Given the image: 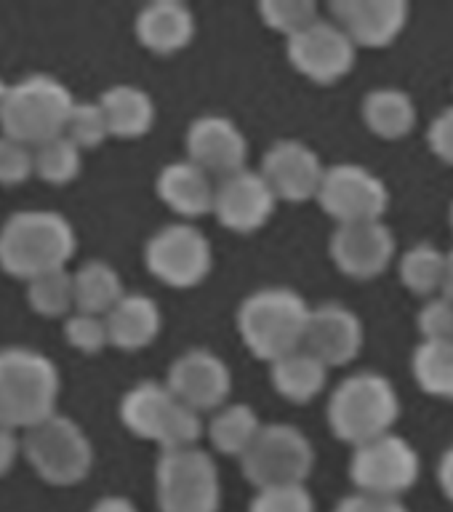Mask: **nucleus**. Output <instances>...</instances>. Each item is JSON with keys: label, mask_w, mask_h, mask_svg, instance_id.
<instances>
[{"label": "nucleus", "mask_w": 453, "mask_h": 512, "mask_svg": "<svg viewBox=\"0 0 453 512\" xmlns=\"http://www.w3.org/2000/svg\"><path fill=\"white\" fill-rule=\"evenodd\" d=\"M75 251V227L54 208H22L0 224V270L24 283L67 267Z\"/></svg>", "instance_id": "nucleus-1"}, {"label": "nucleus", "mask_w": 453, "mask_h": 512, "mask_svg": "<svg viewBox=\"0 0 453 512\" xmlns=\"http://www.w3.org/2000/svg\"><path fill=\"white\" fill-rule=\"evenodd\" d=\"M62 374L46 352L8 344L0 347V424L24 432L56 414Z\"/></svg>", "instance_id": "nucleus-2"}, {"label": "nucleus", "mask_w": 453, "mask_h": 512, "mask_svg": "<svg viewBox=\"0 0 453 512\" xmlns=\"http://www.w3.org/2000/svg\"><path fill=\"white\" fill-rule=\"evenodd\" d=\"M310 304L296 288L264 286L243 296L235 326L254 358L275 363L302 347Z\"/></svg>", "instance_id": "nucleus-3"}, {"label": "nucleus", "mask_w": 453, "mask_h": 512, "mask_svg": "<svg viewBox=\"0 0 453 512\" xmlns=\"http://www.w3.org/2000/svg\"><path fill=\"white\" fill-rule=\"evenodd\" d=\"M328 427L347 446H363L392 432L400 419V395L387 376L358 371L336 384L326 406Z\"/></svg>", "instance_id": "nucleus-4"}, {"label": "nucleus", "mask_w": 453, "mask_h": 512, "mask_svg": "<svg viewBox=\"0 0 453 512\" xmlns=\"http://www.w3.org/2000/svg\"><path fill=\"white\" fill-rule=\"evenodd\" d=\"M72 104L75 96L64 80L48 72H32L16 83H8L0 131L27 147H38L64 134Z\"/></svg>", "instance_id": "nucleus-5"}, {"label": "nucleus", "mask_w": 453, "mask_h": 512, "mask_svg": "<svg viewBox=\"0 0 453 512\" xmlns=\"http://www.w3.org/2000/svg\"><path fill=\"white\" fill-rule=\"evenodd\" d=\"M22 454L40 480L51 486H78L94 467V443L75 419L51 414L22 435Z\"/></svg>", "instance_id": "nucleus-6"}, {"label": "nucleus", "mask_w": 453, "mask_h": 512, "mask_svg": "<svg viewBox=\"0 0 453 512\" xmlns=\"http://www.w3.org/2000/svg\"><path fill=\"white\" fill-rule=\"evenodd\" d=\"M240 467L256 491L304 486L315 467V446L296 424L267 422L259 427L254 443L243 451Z\"/></svg>", "instance_id": "nucleus-7"}, {"label": "nucleus", "mask_w": 453, "mask_h": 512, "mask_svg": "<svg viewBox=\"0 0 453 512\" xmlns=\"http://www.w3.org/2000/svg\"><path fill=\"white\" fill-rule=\"evenodd\" d=\"M155 496L160 512H219L222 478L211 451L200 446L160 451Z\"/></svg>", "instance_id": "nucleus-8"}, {"label": "nucleus", "mask_w": 453, "mask_h": 512, "mask_svg": "<svg viewBox=\"0 0 453 512\" xmlns=\"http://www.w3.org/2000/svg\"><path fill=\"white\" fill-rule=\"evenodd\" d=\"M144 264L168 288H195L214 270V248L203 230L190 222H171L144 243Z\"/></svg>", "instance_id": "nucleus-9"}, {"label": "nucleus", "mask_w": 453, "mask_h": 512, "mask_svg": "<svg viewBox=\"0 0 453 512\" xmlns=\"http://www.w3.org/2000/svg\"><path fill=\"white\" fill-rule=\"evenodd\" d=\"M419 475V451L403 435L387 432L382 438L352 448L350 480L360 494L400 499L416 486Z\"/></svg>", "instance_id": "nucleus-10"}, {"label": "nucleus", "mask_w": 453, "mask_h": 512, "mask_svg": "<svg viewBox=\"0 0 453 512\" xmlns=\"http://www.w3.org/2000/svg\"><path fill=\"white\" fill-rule=\"evenodd\" d=\"M315 200L336 224L382 222L390 208V187L368 166L334 163L323 171Z\"/></svg>", "instance_id": "nucleus-11"}, {"label": "nucleus", "mask_w": 453, "mask_h": 512, "mask_svg": "<svg viewBox=\"0 0 453 512\" xmlns=\"http://www.w3.org/2000/svg\"><path fill=\"white\" fill-rule=\"evenodd\" d=\"M286 56L302 78L318 86H334L355 70L358 48L339 24L320 16L307 30L286 40Z\"/></svg>", "instance_id": "nucleus-12"}, {"label": "nucleus", "mask_w": 453, "mask_h": 512, "mask_svg": "<svg viewBox=\"0 0 453 512\" xmlns=\"http://www.w3.org/2000/svg\"><path fill=\"white\" fill-rule=\"evenodd\" d=\"M168 392L179 403L195 408L198 414L222 408L232 392V371L222 355L206 347H192L176 355L163 379Z\"/></svg>", "instance_id": "nucleus-13"}, {"label": "nucleus", "mask_w": 453, "mask_h": 512, "mask_svg": "<svg viewBox=\"0 0 453 512\" xmlns=\"http://www.w3.org/2000/svg\"><path fill=\"white\" fill-rule=\"evenodd\" d=\"M395 235L384 222L336 224L328 254L336 270L352 280H374L390 270L395 259Z\"/></svg>", "instance_id": "nucleus-14"}, {"label": "nucleus", "mask_w": 453, "mask_h": 512, "mask_svg": "<svg viewBox=\"0 0 453 512\" xmlns=\"http://www.w3.org/2000/svg\"><path fill=\"white\" fill-rule=\"evenodd\" d=\"M275 206H278V198L272 195L262 174L246 166L216 182L211 214L224 230L235 235H251L270 222Z\"/></svg>", "instance_id": "nucleus-15"}, {"label": "nucleus", "mask_w": 453, "mask_h": 512, "mask_svg": "<svg viewBox=\"0 0 453 512\" xmlns=\"http://www.w3.org/2000/svg\"><path fill=\"white\" fill-rule=\"evenodd\" d=\"M272 195L286 203L315 200L323 179V160L302 139H278L262 155V166L256 168Z\"/></svg>", "instance_id": "nucleus-16"}, {"label": "nucleus", "mask_w": 453, "mask_h": 512, "mask_svg": "<svg viewBox=\"0 0 453 512\" xmlns=\"http://www.w3.org/2000/svg\"><path fill=\"white\" fill-rule=\"evenodd\" d=\"M184 150H187V160L195 163L200 171H206L211 179L214 176L222 179L246 168L248 139L232 118L206 112L187 126Z\"/></svg>", "instance_id": "nucleus-17"}, {"label": "nucleus", "mask_w": 453, "mask_h": 512, "mask_svg": "<svg viewBox=\"0 0 453 512\" xmlns=\"http://www.w3.org/2000/svg\"><path fill=\"white\" fill-rule=\"evenodd\" d=\"M363 344H366L363 320L347 304L323 302L318 307H310L302 347L315 355L323 366H350L363 352Z\"/></svg>", "instance_id": "nucleus-18"}, {"label": "nucleus", "mask_w": 453, "mask_h": 512, "mask_svg": "<svg viewBox=\"0 0 453 512\" xmlns=\"http://www.w3.org/2000/svg\"><path fill=\"white\" fill-rule=\"evenodd\" d=\"M411 19L406 0H334L331 22L339 24L355 48H390Z\"/></svg>", "instance_id": "nucleus-19"}, {"label": "nucleus", "mask_w": 453, "mask_h": 512, "mask_svg": "<svg viewBox=\"0 0 453 512\" xmlns=\"http://www.w3.org/2000/svg\"><path fill=\"white\" fill-rule=\"evenodd\" d=\"M198 32V19L182 0H150L139 8L134 35L147 51L158 56L179 54Z\"/></svg>", "instance_id": "nucleus-20"}, {"label": "nucleus", "mask_w": 453, "mask_h": 512, "mask_svg": "<svg viewBox=\"0 0 453 512\" xmlns=\"http://www.w3.org/2000/svg\"><path fill=\"white\" fill-rule=\"evenodd\" d=\"M214 179L200 171L190 160H174L160 168L155 176V192L158 198L171 208L174 214H179L184 222L190 219H200V216L211 214L214 206Z\"/></svg>", "instance_id": "nucleus-21"}, {"label": "nucleus", "mask_w": 453, "mask_h": 512, "mask_svg": "<svg viewBox=\"0 0 453 512\" xmlns=\"http://www.w3.org/2000/svg\"><path fill=\"white\" fill-rule=\"evenodd\" d=\"M104 326H107L110 347L136 352L150 347L158 339L163 328V312L152 296L142 291H126L118 304L104 315Z\"/></svg>", "instance_id": "nucleus-22"}, {"label": "nucleus", "mask_w": 453, "mask_h": 512, "mask_svg": "<svg viewBox=\"0 0 453 512\" xmlns=\"http://www.w3.org/2000/svg\"><path fill=\"white\" fill-rule=\"evenodd\" d=\"M174 406L176 398L168 392L166 384L158 379H142L128 387L126 395L120 398L118 414L131 435L158 443Z\"/></svg>", "instance_id": "nucleus-23"}, {"label": "nucleus", "mask_w": 453, "mask_h": 512, "mask_svg": "<svg viewBox=\"0 0 453 512\" xmlns=\"http://www.w3.org/2000/svg\"><path fill=\"white\" fill-rule=\"evenodd\" d=\"M96 102L107 118L110 136L118 139H142L150 134L158 118V107L150 91L134 83H115Z\"/></svg>", "instance_id": "nucleus-24"}, {"label": "nucleus", "mask_w": 453, "mask_h": 512, "mask_svg": "<svg viewBox=\"0 0 453 512\" xmlns=\"http://www.w3.org/2000/svg\"><path fill=\"white\" fill-rule=\"evenodd\" d=\"M363 123L384 142L406 139L416 128V104L408 91L398 86L371 88L360 102Z\"/></svg>", "instance_id": "nucleus-25"}, {"label": "nucleus", "mask_w": 453, "mask_h": 512, "mask_svg": "<svg viewBox=\"0 0 453 512\" xmlns=\"http://www.w3.org/2000/svg\"><path fill=\"white\" fill-rule=\"evenodd\" d=\"M270 382L280 398L304 406L318 398L328 384V368L315 355L299 347L270 363Z\"/></svg>", "instance_id": "nucleus-26"}, {"label": "nucleus", "mask_w": 453, "mask_h": 512, "mask_svg": "<svg viewBox=\"0 0 453 512\" xmlns=\"http://www.w3.org/2000/svg\"><path fill=\"white\" fill-rule=\"evenodd\" d=\"M123 294L126 286L120 272L104 259H88L72 272V299L78 312L104 318Z\"/></svg>", "instance_id": "nucleus-27"}, {"label": "nucleus", "mask_w": 453, "mask_h": 512, "mask_svg": "<svg viewBox=\"0 0 453 512\" xmlns=\"http://www.w3.org/2000/svg\"><path fill=\"white\" fill-rule=\"evenodd\" d=\"M262 419L256 414L251 403H224L216 408L211 419L206 422V438L216 454L224 456H243L251 443H254L256 432L262 427Z\"/></svg>", "instance_id": "nucleus-28"}, {"label": "nucleus", "mask_w": 453, "mask_h": 512, "mask_svg": "<svg viewBox=\"0 0 453 512\" xmlns=\"http://www.w3.org/2000/svg\"><path fill=\"white\" fill-rule=\"evenodd\" d=\"M446 256L448 251L435 243H414L400 254L398 278L400 283L414 296H438L446 278Z\"/></svg>", "instance_id": "nucleus-29"}, {"label": "nucleus", "mask_w": 453, "mask_h": 512, "mask_svg": "<svg viewBox=\"0 0 453 512\" xmlns=\"http://www.w3.org/2000/svg\"><path fill=\"white\" fill-rule=\"evenodd\" d=\"M411 374L427 395L453 400V342H419L411 358Z\"/></svg>", "instance_id": "nucleus-30"}, {"label": "nucleus", "mask_w": 453, "mask_h": 512, "mask_svg": "<svg viewBox=\"0 0 453 512\" xmlns=\"http://www.w3.org/2000/svg\"><path fill=\"white\" fill-rule=\"evenodd\" d=\"M80 168H83V152L64 134L32 147V176H38L40 182L62 187L78 179Z\"/></svg>", "instance_id": "nucleus-31"}, {"label": "nucleus", "mask_w": 453, "mask_h": 512, "mask_svg": "<svg viewBox=\"0 0 453 512\" xmlns=\"http://www.w3.org/2000/svg\"><path fill=\"white\" fill-rule=\"evenodd\" d=\"M27 304L43 318H67L75 310L72 272L62 267L27 280Z\"/></svg>", "instance_id": "nucleus-32"}, {"label": "nucleus", "mask_w": 453, "mask_h": 512, "mask_svg": "<svg viewBox=\"0 0 453 512\" xmlns=\"http://www.w3.org/2000/svg\"><path fill=\"white\" fill-rule=\"evenodd\" d=\"M256 14L264 22V27L286 35L288 40L318 22L320 6L315 0H259Z\"/></svg>", "instance_id": "nucleus-33"}, {"label": "nucleus", "mask_w": 453, "mask_h": 512, "mask_svg": "<svg viewBox=\"0 0 453 512\" xmlns=\"http://www.w3.org/2000/svg\"><path fill=\"white\" fill-rule=\"evenodd\" d=\"M64 136L80 152L102 147L110 139V128H107V118H104L99 102H80V99H75L70 118H67V126H64Z\"/></svg>", "instance_id": "nucleus-34"}, {"label": "nucleus", "mask_w": 453, "mask_h": 512, "mask_svg": "<svg viewBox=\"0 0 453 512\" xmlns=\"http://www.w3.org/2000/svg\"><path fill=\"white\" fill-rule=\"evenodd\" d=\"M64 342L70 344L72 350L83 352V355H96L102 352L104 347H110V339H107V326H104V318L99 315H88V312L72 310L62 323Z\"/></svg>", "instance_id": "nucleus-35"}, {"label": "nucleus", "mask_w": 453, "mask_h": 512, "mask_svg": "<svg viewBox=\"0 0 453 512\" xmlns=\"http://www.w3.org/2000/svg\"><path fill=\"white\" fill-rule=\"evenodd\" d=\"M248 512H315V499L307 486L259 488Z\"/></svg>", "instance_id": "nucleus-36"}, {"label": "nucleus", "mask_w": 453, "mask_h": 512, "mask_svg": "<svg viewBox=\"0 0 453 512\" xmlns=\"http://www.w3.org/2000/svg\"><path fill=\"white\" fill-rule=\"evenodd\" d=\"M416 331L422 342H453V302L446 296H430L416 312Z\"/></svg>", "instance_id": "nucleus-37"}, {"label": "nucleus", "mask_w": 453, "mask_h": 512, "mask_svg": "<svg viewBox=\"0 0 453 512\" xmlns=\"http://www.w3.org/2000/svg\"><path fill=\"white\" fill-rule=\"evenodd\" d=\"M32 176V147L0 134V184L16 187Z\"/></svg>", "instance_id": "nucleus-38"}, {"label": "nucleus", "mask_w": 453, "mask_h": 512, "mask_svg": "<svg viewBox=\"0 0 453 512\" xmlns=\"http://www.w3.org/2000/svg\"><path fill=\"white\" fill-rule=\"evenodd\" d=\"M427 147L446 166H453V104L435 115L427 128Z\"/></svg>", "instance_id": "nucleus-39"}, {"label": "nucleus", "mask_w": 453, "mask_h": 512, "mask_svg": "<svg viewBox=\"0 0 453 512\" xmlns=\"http://www.w3.org/2000/svg\"><path fill=\"white\" fill-rule=\"evenodd\" d=\"M334 512H411L400 499H387V496H371V494H355L344 496L342 502L336 504Z\"/></svg>", "instance_id": "nucleus-40"}, {"label": "nucleus", "mask_w": 453, "mask_h": 512, "mask_svg": "<svg viewBox=\"0 0 453 512\" xmlns=\"http://www.w3.org/2000/svg\"><path fill=\"white\" fill-rule=\"evenodd\" d=\"M19 454H22V438H19V432L8 430V427L0 424V478L14 470Z\"/></svg>", "instance_id": "nucleus-41"}, {"label": "nucleus", "mask_w": 453, "mask_h": 512, "mask_svg": "<svg viewBox=\"0 0 453 512\" xmlns=\"http://www.w3.org/2000/svg\"><path fill=\"white\" fill-rule=\"evenodd\" d=\"M438 483H440V491L448 496L453 502V446H448L443 451L438 462Z\"/></svg>", "instance_id": "nucleus-42"}, {"label": "nucleus", "mask_w": 453, "mask_h": 512, "mask_svg": "<svg viewBox=\"0 0 453 512\" xmlns=\"http://www.w3.org/2000/svg\"><path fill=\"white\" fill-rule=\"evenodd\" d=\"M88 512H139L136 504L126 496H102Z\"/></svg>", "instance_id": "nucleus-43"}, {"label": "nucleus", "mask_w": 453, "mask_h": 512, "mask_svg": "<svg viewBox=\"0 0 453 512\" xmlns=\"http://www.w3.org/2000/svg\"><path fill=\"white\" fill-rule=\"evenodd\" d=\"M440 296H446L448 302H453V251H448L446 256V278H443Z\"/></svg>", "instance_id": "nucleus-44"}, {"label": "nucleus", "mask_w": 453, "mask_h": 512, "mask_svg": "<svg viewBox=\"0 0 453 512\" xmlns=\"http://www.w3.org/2000/svg\"><path fill=\"white\" fill-rule=\"evenodd\" d=\"M6 96H8V80L0 78V118H3V107H6Z\"/></svg>", "instance_id": "nucleus-45"}, {"label": "nucleus", "mask_w": 453, "mask_h": 512, "mask_svg": "<svg viewBox=\"0 0 453 512\" xmlns=\"http://www.w3.org/2000/svg\"><path fill=\"white\" fill-rule=\"evenodd\" d=\"M451 230H453V203H451Z\"/></svg>", "instance_id": "nucleus-46"}]
</instances>
